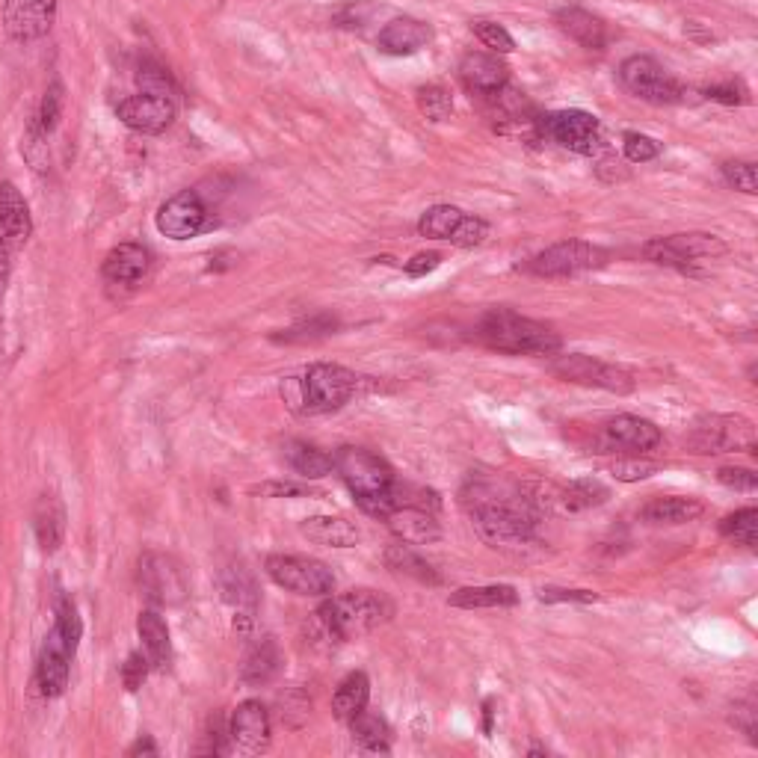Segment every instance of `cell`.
Instances as JSON below:
<instances>
[{"mask_svg": "<svg viewBox=\"0 0 758 758\" xmlns=\"http://www.w3.org/2000/svg\"><path fill=\"white\" fill-rule=\"evenodd\" d=\"M297 385H300V403L305 415H326V412L341 409L356 394L359 377L341 365L314 362L308 365L303 379H297Z\"/></svg>", "mask_w": 758, "mask_h": 758, "instance_id": "7", "label": "cell"}, {"mask_svg": "<svg viewBox=\"0 0 758 758\" xmlns=\"http://www.w3.org/2000/svg\"><path fill=\"white\" fill-rule=\"evenodd\" d=\"M0 228L12 243H27V237L33 234L30 208H27L21 190L12 181L0 184Z\"/></svg>", "mask_w": 758, "mask_h": 758, "instance_id": "27", "label": "cell"}, {"mask_svg": "<svg viewBox=\"0 0 758 758\" xmlns=\"http://www.w3.org/2000/svg\"><path fill=\"white\" fill-rule=\"evenodd\" d=\"M149 658L146 655H140V652H134V655H128V661L122 664V682H125V687L134 693V690H140L143 687V682L149 679Z\"/></svg>", "mask_w": 758, "mask_h": 758, "instance_id": "50", "label": "cell"}, {"mask_svg": "<svg viewBox=\"0 0 758 758\" xmlns=\"http://www.w3.org/2000/svg\"><path fill=\"white\" fill-rule=\"evenodd\" d=\"M63 107H66V86H63L60 80H54V83L45 89V95H42V104H39V110H36V116H33V125H36L42 134L51 137V134L57 131V125H60Z\"/></svg>", "mask_w": 758, "mask_h": 758, "instance_id": "38", "label": "cell"}, {"mask_svg": "<svg viewBox=\"0 0 758 758\" xmlns=\"http://www.w3.org/2000/svg\"><path fill=\"white\" fill-rule=\"evenodd\" d=\"M554 21H557V27H560L569 39H575L578 45L593 48V51H596V48H605L607 27L599 15H593V12H587V9H581V6H563V9L554 12Z\"/></svg>", "mask_w": 758, "mask_h": 758, "instance_id": "24", "label": "cell"}, {"mask_svg": "<svg viewBox=\"0 0 758 758\" xmlns=\"http://www.w3.org/2000/svg\"><path fill=\"white\" fill-rule=\"evenodd\" d=\"M474 338L498 353L510 356H551L560 350V335L531 317H522L510 308H489L477 326Z\"/></svg>", "mask_w": 758, "mask_h": 758, "instance_id": "2", "label": "cell"}, {"mask_svg": "<svg viewBox=\"0 0 758 758\" xmlns=\"http://www.w3.org/2000/svg\"><path fill=\"white\" fill-rule=\"evenodd\" d=\"M385 566L397 575H406V578H415L421 584H439V575L436 569L409 545V542H394L385 548Z\"/></svg>", "mask_w": 758, "mask_h": 758, "instance_id": "32", "label": "cell"}, {"mask_svg": "<svg viewBox=\"0 0 758 758\" xmlns=\"http://www.w3.org/2000/svg\"><path fill=\"white\" fill-rule=\"evenodd\" d=\"M542 131L563 149L575 154H596L602 149V125L587 110H560L545 116Z\"/></svg>", "mask_w": 758, "mask_h": 758, "instance_id": "12", "label": "cell"}, {"mask_svg": "<svg viewBox=\"0 0 758 758\" xmlns=\"http://www.w3.org/2000/svg\"><path fill=\"white\" fill-rule=\"evenodd\" d=\"M332 468L338 471V477L347 483V489L353 492L356 504L368 513L382 519L385 513L394 510V471L385 459L377 454L365 451V448H341L332 456Z\"/></svg>", "mask_w": 758, "mask_h": 758, "instance_id": "3", "label": "cell"}, {"mask_svg": "<svg viewBox=\"0 0 758 758\" xmlns=\"http://www.w3.org/2000/svg\"><path fill=\"white\" fill-rule=\"evenodd\" d=\"M350 732H353V741L368 750V753H388V744H391V732L385 726V720L371 714V711H359L353 720H350Z\"/></svg>", "mask_w": 758, "mask_h": 758, "instance_id": "35", "label": "cell"}, {"mask_svg": "<svg viewBox=\"0 0 758 758\" xmlns=\"http://www.w3.org/2000/svg\"><path fill=\"white\" fill-rule=\"evenodd\" d=\"M720 531H723V536H729V539H735V542H741V545H747V548H756L758 545V510L756 507H744V510H738L735 516L723 519Z\"/></svg>", "mask_w": 758, "mask_h": 758, "instance_id": "41", "label": "cell"}, {"mask_svg": "<svg viewBox=\"0 0 758 758\" xmlns=\"http://www.w3.org/2000/svg\"><path fill=\"white\" fill-rule=\"evenodd\" d=\"M157 231L169 240H190L199 237L211 226L208 220V205L196 190H181L172 199H166L157 211Z\"/></svg>", "mask_w": 758, "mask_h": 758, "instance_id": "14", "label": "cell"}, {"mask_svg": "<svg viewBox=\"0 0 758 758\" xmlns=\"http://www.w3.org/2000/svg\"><path fill=\"white\" fill-rule=\"evenodd\" d=\"M492 714H495V702L486 699V702H483V732H486V735H492Z\"/></svg>", "mask_w": 758, "mask_h": 758, "instance_id": "57", "label": "cell"}, {"mask_svg": "<svg viewBox=\"0 0 758 758\" xmlns=\"http://www.w3.org/2000/svg\"><path fill=\"white\" fill-rule=\"evenodd\" d=\"M439 264H442V255H439V252H421V255H415L412 261H406V273H409L412 279H421V276L433 273Z\"/></svg>", "mask_w": 758, "mask_h": 758, "instance_id": "53", "label": "cell"}, {"mask_svg": "<svg viewBox=\"0 0 758 758\" xmlns=\"http://www.w3.org/2000/svg\"><path fill=\"white\" fill-rule=\"evenodd\" d=\"M723 178H726L735 190H741V193H747V196H756L758 193L756 163H750V160H726V163H723Z\"/></svg>", "mask_w": 758, "mask_h": 758, "instance_id": "42", "label": "cell"}, {"mask_svg": "<svg viewBox=\"0 0 758 758\" xmlns=\"http://www.w3.org/2000/svg\"><path fill=\"white\" fill-rule=\"evenodd\" d=\"M223 596L228 605L237 610V628L246 631L258 610V590H255L252 575L243 566H231L223 572Z\"/></svg>", "mask_w": 758, "mask_h": 758, "instance_id": "25", "label": "cell"}, {"mask_svg": "<svg viewBox=\"0 0 758 758\" xmlns=\"http://www.w3.org/2000/svg\"><path fill=\"white\" fill-rule=\"evenodd\" d=\"M382 522L388 525V531L394 533L400 542H409V545H430L442 536L436 513L424 510V507H415V504L394 507L391 513L382 516Z\"/></svg>", "mask_w": 758, "mask_h": 758, "instance_id": "20", "label": "cell"}, {"mask_svg": "<svg viewBox=\"0 0 758 758\" xmlns=\"http://www.w3.org/2000/svg\"><path fill=\"white\" fill-rule=\"evenodd\" d=\"M702 504L696 498H652L643 510H640V519L649 522V525H687L693 519L702 516Z\"/></svg>", "mask_w": 758, "mask_h": 758, "instance_id": "31", "label": "cell"}, {"mask_svg": "<svg viewBox=\"0 0 758 758\" xmlns=\"http://www.w3.org/2000/svg\"><path fill=\"white\" fill-rule=\"evenodd\" d=\"M140 86H143V92H154V95H172L175 98V83H172V77L166 69H160V66H143L140 69Z\"/></svg>", "mask_w": 758, "mask_h": 758, "instance_id": "49", "label": "cell"}, {"mask_svg": "<svg viewBox=\"0 0 758 758\" xmlns=\"http://www.w3.org/2000/svg\"><path fill=\"white\" fill-rule=\"evenodd\" d=\"M300 531L308 542L326 545V548H353L362 539L359 528L341 516H311L300 525Z\"/></svg>", "mask_w": 758, "mask_h": 758, "instance_id": "28", "label": "cell"}, {"mask_svg": "<svg viewBox=\"0 0 758 758\" xmlns=\"http://www.w3.org/2000/svg\"><path fill=\"white\" fill-rule=\"evenodd\" d=\"M137 631L143 640V652L149 658L154 670H166L172 661V640H169V628L163 622V616L157 610H143L137 619Z\"/></svg>", "mask_w": 758, "mask_h": 758, "instance_id": "30", "label": "cell"}, {"mask_svg": "<svg viewBox=\"0 0 758 758\" xmlns=\"http://www.w3.org/2000/svg\"><path fill=\"white\" fill-rule=\"evenodd\" d=\"M717 480L729 489H738V492H756L758 489V477L750 468H720Z\"/></svg>", "mask_w": 758, "mask_h": 758, "instance_id": "51", "label": "cell"}, {"mask_svg": "<svg viewBox=\"0 0 758 758\" xmlns=\"http://www.w3.org/2000/svg\"><path fill=\"white\" fill-rule=\"evenodd\" d=\"M418 110L430 119V122H448L454 116V98L445 86L430 83L418 89Z\"/></svg>", "mask_w": 758, "mask_h": 758, "instance_id": "40", "label": "cell"}, {"mask_svg": "<svg viewBox=\"0 0 758 758\" xmlns=\"http://www.w3.org/2000/svg\"><path fill=\"white\" fill-rule=\"evenodd\" d=\"M252 492L264 498H314L317 495V489H311L308 483H294V480H270V483L255 486Z\"/></svg>", "mask_w": 758, "mask_h": 758, "instance_id": "46", "label": "cell"}, {"mask_svg": "<svg viewBox=\"0 0 758 758\" xmlns=\"http://www.w3.org/2000/svg\"><path fill=\"white\" fill-rule=\"evenodd\" d=\"M143 753H146V756H154V753H157L152 738H140V741L128 750V756H143Z\"/></svg>", "mask_w": 758, "mask_h": 758, "instance_id": "56", "label": "cell"}, {"mask_svg": "<svg viewBox=\"0 0 758 758\" xmlns=\"http://www.w3.org/2000/svg\"><path fill=\"white\" fill-rule=\"evenodd\" d=\"M705 95H708V98H714V101H723V104H741V101H747V92H744L738 83L708 86V89H705Z\"/></svg>", "mask_w": 758, "mask_h": 758, "instance_id": "54", "label": "cell"}, {"mask_svg": "<svg viewBox=\"0 0 758 758\" xmlns=\"http://www.w3.org/2000/svg\"><path fill=\"white\" fill-rule=\"evenodd\" d=\"M661 465L652 462V459H640V456H631V459H616L610 465V474L616 480H625V483H634V480H646L658 471Z\"/></svg>", "mask_w": 758, "mask_h": 758, "instance_id": "44", "label": "cell"}, {"mask_svg": "<svg viewBox=\"0 0 758 758\" xmlns=\"http://www.w3.org/2000/svg\"><path fill=\"white\" fill-rule=\"evenodd\" d=\"M433 39V30L418 21V18H394L388 21L377 36V45L382 54L388 57H409V54H418L427 42Z\"/></svg>", "mask_w": 758, "mask_h": 758, "instance_id": "22", "label": "cell"}, {"mask_svg": "<svg viewBox=\"0 0 758 758\" xmlns=\"http://www.w3.org/2000/svg\"><path fill=\"white\" fill-rule=\"evenodd\" d=\"M270 735H273V720H270V711L264 702L258 699H246L234 708L231 720H228V741L255 756V753H264L270 747Z\"/></svg>", "mask_w": 758, "mask_h": 758, "instance_id": "18", "label": "cell"}, {"mask_svg": "<svg viewBox=\"0 0 758 758\" xmlns=\"http://www.w3.org/2000/svg\"><path fill=\"white\" fill-rule=\"evenodd\" d=\"M486 237H489V226H486L480 217H462L459 226L454 228V234H451L448 240H451L454 246H459V249H474V246H480Z\"/></svg>", "mask_w": 758, "mask_h": 758, "instance_id": "45", "label": "cell"}, {"mask_svg": "<svg viewBox=\"0 0 758 758\" xmlns=\"http://www.w3.org/2000/svg\"><path fill=\"white\" fill-rule=\"evenodd\" d=\"M610 252L602 246L584 243V240H563L548 246L545 252L533 255L528 264H522L519 270L539 276V279H560V276H575L584 270H596L607 264Z\"/></svg>", "mask_w": 758, "mask_h": 758, "instance_id": "9", "label": "cell"}, {"mask_svg": "<svg viewBox=\"0 0 758 758\" xmlns=\"http://www.w3.org/2000/svg\"><path fill=\"white\" fill-rule=\"evenodd\" d=\"M551 374H557L566 382H578V385H596V388H607V391H616V394H628L634 391V377L622 368H613V365H605L593 356H581V353H572V356H557L551 362Z\"/></svg>", "mask_w": 758, "mask_h": 758, "instance_id": "15", "label": "cell"}, {"mask_svg": "<svg viewBox=\"0 0 758 758\" xmlns=\"http://www.w3.org/2000/svg\"><path fill=\"white\" fill-rule=\"evenodd\" d=\"M33 531L39 539V548L45 554H54L63 545L66 536V510L57 495H42L33 510Z\"/></svg>", "mask_w": 758, "mask_h": 758, "instance_id": "26", "label": "cell"}, {"mask_svg": "<svg viewBox=\"0 0 758 758\" xmlns=\"http://www.w3.org/2000/svg\"><path fill=\"white\" fill-rule=\"evenodd\" d=\"M462 217L465 214L459 208H454V205H436V208H430L421 217L418 231H421V237H430V240H448Z\"/></svg>", "mask_w": 758, "mask_h": 758, "instance_id": "39", "label": "cell"}, {"mask_svg": "<svg viewBox=\"0 0 758 758\" xmlns=\"http://www.w3.org/2000/svg\"><path fill=\"white\" fill-rule=\"evenodd\" d=\"M152 267V255L140 243H119L107 252L101 273L113 285H137Z\"/></svg>", "mask_w": 758, "mask_h": 758, "instance_id": "23", "label": "cell"}, {"mask_svg": "<svg viewBox=\"0 0 758 758\" xmlns=\"http://www.w3.org/2000/svg\"><path fill=\"white\" fill-rule=\"evenodd\" d=\"M602 445L607 451H652L661 445V430L637 415H616L602 430Z\"/></svg>", "mask_w": 758, "mask_h": 758, "instance_id": "19", "label": "cell"}, {"mask_svg": "<svg viewBox=\"0 0 758 758\" xmlns=\"http://www.w3.org/2000/svg\"><path fill=\"white\" fill-rule=\"evenodd\" d=\"M610 498L607 486H602L599 480H575L566 489L557 492V501L563 504V510L575 513V510H587V507H599Z\"/></svg>", "mask_w": 758, "mask_h": 758, "instance_id": "37", "label": "cell"}, {"mask_svg": "<svg viewBox=\"0 0 758 758\" xmlns=\"http://www.w3.org/2000/svg\"><path fill=\"white\" fill-rule=\"evenodd\" d=\"M140 587L154 605H181L187 599V578L178 560L169 554L149 551L140 557Z\"/></svg>", "mask_w": 758, "mask_h": 758, "instance_id": "13", "label": "cell"}, {"mask_svg": "<svg viewBox=\"0 0 758 758\" xmlns=\"http://www.w3.org/2000/svg\"><path fill=\"white\" fill-rule=\"evenodd\" d=\"M693 454H756V424L744 415H705L687 436Z\"/></svg>", "mask_w": 758, "mask_h": 758, "instance_id": "6", "label": "cell"}, {"mask_svg": "<svg viewBox=\"0 0 758 758\" xmlns=\"http://www.w3.org/2000/svg\"><path fill=\"white\" fill-rule=\"evenodd\" d=\"M80 637H83V622L77 616L75 602L60 599L54 628L48 631L39 652V664H36V684L42 696L54 699L69 687V670H72V658L80 646Z\"/></svg>", "mask_w": 758, "mask_h": 758, "instance_id": "4", "label": "cell"}, {"mask_svg": "<svg viewBox=\"0 0 758 758\" xmlns=\"http://www.w3.org/2000/svg\"><path fill=\"white\" fill-rule=\"evenodd\" d=\"M57 0H3V30L15 42H36L51 33Z\"/></svg>", "mask_w": 758, "mask_h": 758, "instance_id": "17", "label": "cell"}, {"mask_svg": "<svg viewBox=\"0 0 758 758\" xmlns=\"http://www.w3.org/2000/svg\"><path fill=\"white\" fill-rule=\"evenodd\" d=\"M471 30H474V36H477L486 48H492L495 54H510V51H516V39H513L501 24H495V21H474Z\"/></svg>", "mask_w": 758, "mask_h": 758, "instance_id": "43", "label": "cell"}, {"mask_svg": "<svg viewBox=\"0 0 758 758\" xmlns=\"http://www.w3.org/2000/svg\"><path fill=\"white\" fill-rule=\"evenodd\" d=\"M459 80L465 83V89H468L471 95L489 98V95H495V92H501V89L507 86L510 69H507L498 57H492V54L471 51V54H465L462 63H459Z\"/></svg>", "mask_w": 758, "mask_h": 758, "instance_id": "21", "label": "cell"}, {"mask_svg": "<svg viewBox=\"0 0 758 758\" xmlns=\"http://www.w3.org/2000/svg\"><path fill=\"white\" fill-rule=\"evenodd\" d=\"M451 607L462 610H480V607H513L519 602V593L507 584H489V587H462L448 599Z\"/></svg>", "mask_w": 758, "mask_h": 758, "instance_id": "34", "label": "cell"}, {"mask_svg": "<svg viewBox=\"0 0 758 758\" xmlns=\"http://www.w3.org/2000/svg\"><path fill=\"white\" fill-rule=\"evenodd\" d=\"M391 610H394L391 602L374 590H350L344 596L326 599L317 610V616L332 637L353 640V637H365L374 628H379L391 616Z\"/></svg>", "mask_w": 758, "mask_h": 758, "instance_id": "5", "label": "cell"}, {"mask_svg": "<svg viewBox=\"0 0 758 758\" xmlns=\"http://www.w3.org/2000/svg\"><path fill=\"white\" fill-rule=\"evenodd\" d=\"M462 504L474 531L492 548L522 551L536 542L542 507L522 486H513L501 477H471L462 489Z\"/></svg>", "mask_w": 758, "mask_h": 758, "instance_id": "1", "label": "cell"}, {"mask_svg": "<svg viewBox=\"0 0 758 758\" xmlns=\"http://www.w3.org/2000/svg\"><path fill=\"white\" fill-rule=\"evenodd\" d=\"M264 572L273 584H279L288 593L297 596H332L335 575L326 563L303 557V554H270L264 563Z\"/></svg>", "mask_w": 758, "mask_h": 758, "instance_id": "8", "label": "cell"}, {"mask_svg": "<svg viewBox=\"0 0 758 758\" xmlns=\"http://www.w3.org/2000/svg\"><path fill=\"white\" fill-rule=\"evenodd\" d=\"M622 152H625V157H628L631 163H649V160H655V157L661 154V149H658V143H655L652 137L628 131V134L622 137Z\"/></svg>", "mask_w": 758, "mask_h": 758, "instance_id": "47", "label": "cell"}, {"mask_svg": "<svg viewBox=\"0 0 758 758\" xmlns=\"http://www.w3.org/2000/svg\"><path fill=\"white\" fill-rule=\"evenodd\" d=\"M539 599L548 602V605H554V602H581V605H590L599 596L590 593V590H554V587H548V590H539Z\"/></svg>", "mask_w": 758, "mask_h": 758, "instance_id": "52", "label": "cell"}, {"mask_svg": "<svg viewBox=\"0 0 758 758\" xmlns=\"http://www.w3.org/2000/svg\"><path fill=\"white\" fill-rule=\"evenodd\" d=\"M116 116L125 128H131L137 134H163L175 122L178 104H175L172 95L140 92V95H131L125 101H119Z\"/></svg>", "mask_w": 758, "mask_h": 758, "instance_id": "16", "label": "cell"}, {"mask_svg": "<svg viewBox=\"0 0 758 758\" xmlns=\"http://www.w3.org/2000/svg\"><path fill=\"white\" fill-rule=\"evenodd\" d=\"M619 77H622V86L649 101V104H676L682 101V86L676 83V77L670 75L658 60L646 57V54H637V57H628L622 66H619Z\"/></svg>", "mask_w": 758, "mask_h": 758, "instance_id": "11", "label": "cell"}, {"mask_svg": "<svg viewBox=\"0 0 758 758\" xmlns=\"http://www.w3.org/2000/svg\"><path fill=\"white\" fill-rule=\"evenodd\" d=\"M279 670H282V652L273 637H264L246 652L243 667H240V679L249 687H261V684L273 682L279 676Z\"/></svg>", "mask_w": 758, "mask_h": 758, "instance_id": "29", "label": "cell"}, {"mask_svg": "<svg viewBox=\"0 0 758 758\" xmlns=\"http://www.w3.org/2000/svg\"><path fill=\"white\" fill-rule=\"evenodd\" d=\"M285 456H288L291 468L300 477H308V480H317V477H326V474L335 471L332 468V456H326L323 451H317V448H311L305 442H291L285 448Z\"/></svg>", "mask_w": 758, "mask_h": 758, "instance_id": "36", "label": "cell"}, {"mask_svg": "<svg viewBox=\"0 0 758 758\" xmlns=\"http://www.w3.org/2000/svg\"><path fill=\"white\" fill-rule=\"evenodd\" d=\"M726 252V243L717 234H705V231H690V234H673V237H658L649 240L643 246V255L652 264L661 267H676V270H687L693 264L711 261L717 255Z\"/></svg>", "mask_w": 758, "mask_h": 758, "instance_id": "10", "label": "cell"}, {"mask_svg": "<svg viewBox=\"0 0 758 758\" xmlns=\"http://www.w3.org/2000/svg\"><path fill=\"white\" fill-rule=\"evenodd\" d=\"M9 270H12V249H9L6 240H0V285H6Z\"/></svg>", "mask_w": 758, "mask_h": 758, "instance_id": "55", "label": "cell"}, {"mask_svg": "<svg viewBox=\"0 0 758 758\" xmlns=\"http://www.w3.org/2000/svg\"><path fill=\"white\" fill-rule=\"evenodd\" d=\"M368 699H371V682L365 673H350L344 682L338 684L335 696H332V711L338 720L350 723L359 711L368 708Z\"/></svg>", "mask_w": 758, "mask_h": 758, "instance_id": "33", "label": "cell"}, {"mask_svg": "<svg viewBox=\"0 0 758 758\" xmlns=\"http://www.w3.org/2000/svg\"><path fill=\"white\" fill-rule=\"evenodd\" d=\"M335 329V320L332 317H311V320H305L300 326H294V329H288L285 335H276V341H311V338H317V335H329Z\"/></svg>", "mask_w": 758, "mask_h": 758, "instance_id": "48", "label": "cell"}]
</instances>
